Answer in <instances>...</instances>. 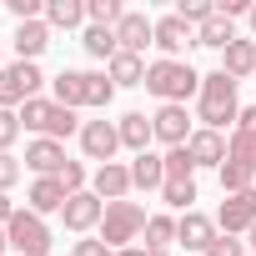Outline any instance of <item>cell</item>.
I'll list each match as a JSON object with an SVG mask.
<instances>
[{
	"label": "cell",
	"mask_w": 256,
	"mask_h": 256,
	"mask_svg": "<svg viewBox=\"0 0 256 256\" xmlns=\"http://www.w3.org/2000/svg\"><path fill=\"white\" fill-rule=\"evenodd\" d=\"M236 116H241L236 80H231L226 70L201 76V90H196V120L206 126V131H226V126H236Z\"/></svg>",
	"instance_id": "obj_1"
},
{
	"label": "cell",
	"mask_w": 256,
	"mask_h": 256,
	"mask_svg": "<svg viewBox=\"0 0 256 256\" xmlns=\"http://www.w3.org/2000/svg\"><path fill=\"white\" fill-rule=\"evenodd\" d=\"M146 90L161 100V106H186L196 90H201V70L191 60H151L146 66Z\"/></svg>",
	"instance_id": "obj_2"
},
{
	"label": "cell",
	"mask_w": 256,
	"mask_h": 256,
	"mask_svg": "<svg viewBox=\"0 0 256 256\" xmlns=\"http://www.w3.org/2000/svg\"><path fill=\"white\" fill-rule=\"evenodd\" d=\"M20 126L36 131V141H60V146H66V136H80L76 110H66V106H56V100H46V96H36V100L20 106Z\"/></svg>",
	"instance_id": "obj_3"
},
{
	"label": "cell",
	"mask_w": 256,
	"mask_h": 256,
	"mask_svg": "<svg viewBox=\"0 0 256 256\" xmlns=\"http://www.w3.org/2000/svg\"><path fill=\"white\" fill-rule=\"evenodd\" d=\"M146 206L141 201H106V216H100V241L110 246V251H126V246H136L141 236H146Z\"/></svg>",
	"instance_id": "obj_4"
},
{
	"label": "cell",
	"mask_w": 256,
	"mask_h": 256,
	"mask_svg": "<svg viewBox=\"0 0 256 256\" xmlns=\"http://www.w3.org/2000/svg\"><path fill=\"white\" fill-rule=\"evenodd\" d=\"M6 241H10V251H16V256H50V246H56V236H50L46 216H36L30 206L10 216V226H6Z\"/></svg>",
	"instance_id": "obj_5"
},
{
	"label": "cell",
	"mask_w": 256,
	"mask_h": 256,
	"mask_svg": "<svg viewBox=\"0 0 256 256\" xmlns=\"http://www.w3.org/2000/svg\"><path fill=\"white\" fill-rule=\"evenodd\" d=\"M46 86L40 66L36 60H16V66H0V110H16L26 100H36Z\"/></svg>",
	"instance_id": "obj_6"
},
{
	"label": "cell",
	"mask_w": 256,
	"mask_h": 256,
	"mask_svg": "<svg viewBox=\"0 0 256 256\" xmlns=\"http://www.w3.org/2000/svg\"><path fill=\"white\" fill-rule=\"evenodd\" d=\"M80 151H86V161H96V166L116 161V151H120L116 120H80Z\"/></svg>",
	"instance_id": "obj_7"
},
{
	"label": "cell",
	"mask_w": 256,
	"mask_h": 256,
	"mask_svg": "<svg viewBox=\"0 0 256 256\" xmlns=\"http://www.w3.org/2000/svg\"><path fill=\"white\" fill-rule=\"evenodd\" d=\"M100 216H106V201H100L96 191H76V196L66 201V211H60V226L76 231V236H90V231L100 226Z\"/></svg>",
	"instance_id": "obj_8"
},
{
	"label": "cell",
	"mask_w": 256,
	"mask_h": 256,
	"mask_svg": "<svg viewBox=\"0 0 256 256\" xmlns=\"http://www.w3.org/2000/svg\"><path fill=\"white\" fill-rule=\"evenodd\" d=\"M216 236H221L216 216H206V211H186V216H176V246H186V251L206 256V246H211Z\"/></svg>",
	"instance_id": "obj_9"
},
{
	"label": "cell",
	"mask_w": 256,
	"mask_h": 256,
	"mask_svg": "<svg viewBox=\"0 0 256 256\" xmlns=\"http://www.w3.org/2000/svg\"><path fill=\"white\" fill-rule=\"evenodd\" d=\"M216 226H221L226 236H246V231L256 226V186H251V191L226 196V201H221V211H216Z\"/></svg>",
	"instance_id": "obj_10"
},
{
	"label": "cell",
	"mask_w": 256,
	"mask_h": 256,
	"mask_svg": "<svg viewBox=\"0 0 256 256\" xmlns=\"http://www.w3.org/2000/svg\"><path fill=\"white\" fill-rule=\"evenodd\" d=\"M191 46H196V30H191V26H186L176 10L156 20V50H161V60H181Z\"/></svg>",
	"instance_id": "obj_11"
},
{
	"label": "cell",
	"mask_w": 256,
	"mask_h": 256,
	"mask_svg": "<svg viewBox=\"0 0 256 256\" xmlns=\"http://www.w3.org/2000/svg\"><path fill=\"white\" fill-rule=\"evenodd\" d=\"M151 126H156V141H161L166 151H176V146L191 141V116H186V106H156Z\"/></svg>",
	"instance_id": "obj_12"
},
{
	"label": "cell",
	"mask_w": 256,
	"mask_h": 256,
	"mask_svg": "<svg viewBox=\"0 0 256 256\" xmlns=\"http://www.w3.org/2000/svg\"><path fill=\"white\" fill-rule=\"evenodd\" d=\"M116 46L131 56H146V46H156V20H146L141 10H126L116 26Z\"/></svg>",
	"instance_id": "obj_13"
},
{
	"label": "cell",
	"mask_w": 256,
	"mask_h": 256,
	"mask_svg": "<svg viewBox=\"0 0 256 256\" xmlns=\"http://www.w3.org/2000/svg\"><path fill=\"white\" fill-rule=\"evenodd\" d=\"M90 191L100 196V201H126L136 186H131V166H120V161H106V166H96L90 171Z\"/></svg>",
	"instance_id": "obj_14"
},
{
	"label": "cell",
	"mask_w": 256,
	"mask_h": 256,
	"mask_svg": "<svg viewBox=\"0 0 256 256\" xmlns=\"http://www.w3.org/2000/svg\"><path fill=\"white\" fill-rule=\"evenodd\" d=\"M26 201H30V211H36V216H60V211H66V201H70V191L60 186V176H36V181H30V191H26Z\"/></svg>",
	"instance_id": "obj_15"
},
{
	"label": "cell",
	"mask_w": 256,
	"mask_h": 256,
	"mask_svg": "<svg viewBox=\"0 0 256 256\" xmlns=\"http://www.w3.org/2000/svg\"><path fill=\"white\" fill-rule=\"evenodd\" d=\"M186 151H191V161H196V171H206V166H226V136L221 131H206V126H196L191 131V141H186Z\"/></svg>",
	"instance_id": "obj_16"
},
{
	"label": "cell",
	"mask_w": 256,
	"mask_h": 256,
	"mask_svg": "<svg viewBox=\"0 0 256 256\" xmlns=\"http://www.w3.org/2000/svg\"><path fill=\"white\" fill-rule=\"evenodd\" d=\"M116 131H120V146L126 151H151V141H156V126H151V116L146 110H126L120 120H116Z\"/></svg>",
	"instance_id": "obj_17"
},
{
	"label": "cell",
	"mask_w": 256,
	"mask_h": 256,
	"mask_svg": "<svg viewBox=\"0 0 256 256\" xmlns=\"http://www.w3.org/2000/svg\"><path fill=\"white\" fill-rule=\"evenodd\" d=\"M221 70H226L236 86H241L246 76H256V40H251V36H236V40L221 50Z\"/></svg>",
	"instance_id": "obj_18"
},
{
	"label": "cell",
	"mask_w": 256,
	"mask_h": 256,
	"mask_svg": "<svg viewBox=\"0 0 256 256\" xmlns=\"http://www.w3.org/2000/svg\"><path fill=\"white\" fill-rule=\"evenodd\" d=\"M10 46H16L20 60H40L46 46H50V26H46V20H20L16 36H10Z\"/></svg>",
	"instance_id": "obj_19"
},
{
	"label": "cell",
	"mask_w": 256,
	"mask_h": 256,
	"mask_svg": "<svg viewBox=\"0 0 256 256\" xmlns=\"http://www.w3.org/2000/svg\"><path fill=\"white\" fill-rule=\"evenodd\" d=\"M26 166H30L36 176H60L66 146H60V141H30V146H26Z\"/></svg>",
	"instance_id": "obj_20"
},
{
	"label": "cell",
	"mask_w": 256,
	"mask_h": 256,
	"mask_svg": "<svg viewBox=\"0 0 256 256\" xmlns=\"http://www.w3.org/2000/svg\"><path fill=\"white\" fill-rule=\"evenodd\" d=\"M131 186H136V191H161V186H166V156L141 151V156L131 161Z\"/></svg>",
	"instance_id": "obj_21"
},
{
	"label": "cell",
	"mask_w": 256,
	"mask_h": 256,
	"mask_svg": "<svg viewBox=\"0 0 256 256\" xmlns=\"http://www.w3.org/2000/svg\"><path fill=\"white\" fill-rule=\"evenodd\" d=\"M50 90H56V96H50L56 106L80 110V106H86V70H60V76L50 80Z\"/></svg>",
	"instance_id": "obj_22"
},
{
	"label": "cell",
	"mask_w": 256,
	"mask_h": 256,
	"mask_svg": "<svg viewBox=\"0 0 256 256\" xmlns=\"http://www.w3.org/2000/svg\"><path fill=\"white\" fill-rule=\"evenodd\" d=\"M106 76L120 86H146V56H131V50H116V60L106 66Z\"/></svg>",
	"instance_id": "obj_23"
},
{
	"label": "cell",
	"mask_w": 256,
	"mask_h": 256,
	"mask_svg": "<svg viewBox=\"0 0 256 256\" xmlns=\"http://www.w3.org/2000/svg\"><path fill=\"white\" fill-rule=\"evenodd\" d=\"M46 26H50V30H76V26H86V0H46Z\"/></svg>",
	"instance_id": "obj_24"
},
{
	"label": "cell",
	"mask_w": 256,
	"mask_h": 256,
	"mask_svg": "<svg viewBox=\"0 0 256 256\" xmlns=\"http://www.w3.org/2000/svg\"><path fill=\"white\" fill-rule=\"evenodd\" d=\"M80 46H86V56H90V60H106V66H110V60H116V50H120V46H116V30H106V26H86Z\"/></svg>",
	"instance_id": "obj_25"
},
{
	"label": "cell",
	"mask_w": 256,
	"mask_h": 256,
	"mask_svg": "<svg viewBox=\"0 0 256 256\" xmlns=\"http://www.w3.org/2000/svg\"><path fill=\"white\" fill-rule=\"evenodd\" d=\"M141 241H146V251H171V246H176V216H166V211L151 216Z\"/></svg>",
	"instance_id": "obj_26"
},
{
	"label": "cell",
	"mask_w": 256,
	"mask_h": 256,
	"mask_svg": "<svg viewBox=\"0 0 256 256\" xmlns=\"http://www.w3.org/2000/svg\"><path fill=\"white\" fill-rule=\"evenodd\" d=\"M110 100H116V80L106 70H86V106L90 110H106Z\"/></svg>",
	"instance_id": "obj_27"
},
{
	"label": "cell",
	"mask_w": 256,
	"mask_h": 256,
	"mask_svg": "<svg viewBox=\"0 0 256 256\" xmlns=\"http://www.w3.org/2000/svg\"><path fill=\"white\" fill-rule=\"evenodd\" d=\"M161 201L171 206V211H196V201H201V191H196V181H166L161 186Z\"/></svg>",
	"instance_id": "obj_28"
},
{
	"label": "cell",
	"mask_w": 256,
	"mask_h": 256,
	"mask_svg": "<svg viewBox=\"0 0 256 256\" xmlns=\"http://www.w3.org/2000/svg\"><path fill=\"white\" fill-rule=\"evenodd\" d=\"M231 40H236V30H231V20H226V16H211V20L196 30V46H211V50H226Z\"/></svg>",
	"instance_id": "obj_29"
},
{
	"label": "cell",
	"mask_w": 256,
	"mask_h": 256,
	"mask_svg": "<svg viewBox=\"0 0 256 256\" xmlns=\"http://www.w3.org/2000/svg\"><path fill=\"white\" fill-rule=\"evenodd\" d=\"M216 176H221V191H226V196H236V191H251V186H256V166H241V161H226Z\"/></svg>",
	"instance_id": "obj_30"
},
{
	"label": "cell",
	"mask_w": 256,
	"mask_h": 256,
	"mask_svg": "<svg viewBox=\"0 0 256 256\" xmlns=\"http://www.w3.org/2000/svg\"><path fill=\"white\" fill-rule=\"evenodd\" d=\"M120 16H126V6H120V0H86V20H90V26L116 30V26H120Z\"/></svg>",
	"instance_id": "obj_31"
},
{
	"label": "cell",
	"mask_w": 256,
	"mask_h": 256,
	"mask_svg": "<svg viewBox=\"0 0 256 256\" xmlns=\"http://www.w3.org/2000/svg\"><path fill=\"white\" fill-rule=\"evenodd\" d=\"M166 181H196V161H191V151H186V146L166 151Z\"/></svg>",
	"instance_id": "obj_32"
},
{
	"label": "cell",
	"mask_w": 256,
	"mask_h": 256,
	"mask_svg": "<svg viewBox=\"0 0 256 256\" xmlns=\"http://www.w3.org/2000/svg\"><path fill=\"white\" fill-rule=\"evenodd\" d=\"M176 16H181L191 30H201V26L216 16V0H181V6H176Z\"/></svg>",
	"instance_id": "obj_33"
},
{
	"label": "cell",
	"mask_w": 256,
	"mask_h": 256,
	"mask_svg": "<svg viewBox=\"0 0 256 256\" xmlns=\"http://www.w3.org/2000/svg\"><path fill=\"white\" fill-rule=\"evenodd\" d=\"M226 161L256 166V141H251V136H241V131H231V136H226Z\"/></svg>",
	"instance_id": "obj_34"
},
{
	"label": "cell",
	"mask_w": 256,
	"mask_h": 256,
	"mask_svg": "<svg viewBox=\"0 0 256 256\" xmlns=\"http://www.w3.org/2000/svg\"><path fill=\"white\" fill-rule=\"evenodd\" d=\"M60 186H66L70 196H76V191H90V171H86L80 161H66V166H60Z\"/></svg>",
	"instance_id": "obj_35"
},
{
	"label": "cell",
	"mask_w": 256,
	"mask_h": 256,
	"mask_svg": "<svg viewBox=\"0 0 256 256\" xmlns=\"http://www.w3.org/2000/svg\"><path fill=\"white\" fill-rule=\"evenodd\" d=\"M20 131H26V126H20V110H0V151H10V146L20 141Z\"/></svg>",
	"instance_id": "obj_36"
},
{
	"label": "cell",
	"mask_w": 256,
	"mask_h": 256,
	"mask_svg": "<svg viewBox=\"0 0 256 256\" xmlns=\"http://www.w3.org/2000/svg\"><path fill=\"white\" fill-rule=\"evenodd\" d=\"M206 256H251V251H246V246H241L236 236H226V231H221V236H216V241L206 246Z\"/></svg>",
	"instance_id": "obj_37"
},
{
	"label": "cell",
	"mask_w": 256,
	"mask_h": 256,
	"mask_svg": "<svg viewBox=\"0 0 256 256\" xmlns=\"http://www.w3.org/2000/svg\"><path fill=\"white\" fill-rule=\"evenodd\" d=\"M16 181H20V161H16L10 151H0V191L10 196V186H16Z\"/></svg>",
	"instance_id": "obj_38"
},
{
	"label": "cell",
	"mask_w": 256,
	"mask_h": 256,
	"mask_svg": "<svg viewBox=\"0 0 256 256\" xmlns=\"http://www.w3.org/2000/svg\"><path fill=\"white\" fill-rule=\"evenodd\" d=\"M6 6H10L16 20H46V6H40V0H6Z\"/></svg>",
	"instance_id": "obj_39"
},
{
	"label": "cell",
	"mask_w": 256,
	"mask_h": 256,
	"mask_svg": "<svg viewBox=\"0 0 256 256\" xmlns=\"http://www.w3.org/2000/svg\"><path fill=\"white\" fill-rule=\"evenodd\" d=\"M70 256H116V251H110L100 236H80V241L70 246Z\"/></svg>",
	"instance_id": "obj_40"
},
{
	"label": "cell",
	"mask_w": 256,
	"mask_h": 256,
	"mask_svg": "<svg viewBox=\"0 0 256 256\" xmlns=\"http://www.w3.org/2000/svg\"><path fill=\"white\" fill-rule=\"evenodd\" d=\"M251 6H256V0H216V16L241 20V16H251Z\"/></svg>",
	"instance_id": "obj_41"
},
{
	"label": "cell",
	"mask_w": 256,
	"mask_h": 256,
	"mask_svg": "<svg viewBox=\"0 0 256 256\" xmlns=\"http://www.w3.org/2000/svg\"><path fill=\"white\" fill-rule=\"evenodd\" d=\"M231 131H241V136H251V141H256V106H241V116H236Z\"/></svg>",
	"instance_id": "obj_42"
},
{
	"label": "cell",
	"mask_w": 256,
	"mask_h": 256,
	"mask_svg": "<svg viewBox=\"0 0 256 256\" xmlns=\"http://www.w3.org/2000/svg\"><path fill=\"white\" fill-rule=\"evenodd\" d=\"M16 211H20V206H16L6 191H0V226H10V216H16Z\"/></svg>",
	"instance_id": "obj_43"
},
{
	"label": "cell",
	"mask_w": 256,
	"mask_h": 256,
	"mask_svg": "<svg viewBox=\"0 0 256 256\" xmlns=\"http://www.w3.org/2000/svg\"><path fill=\"white\" fill-rule=\"evenodd\" d=\"M246 26H251V40H256V6H251V16H246Z\"/></svg>",
	"instance_id": "obj_44"
},
{
	"label": "cell",
	"mask_w": 256,
	"mask_h": 256,
	"mask_svg": "<svg viewBox=\"0 0 256 256\" xmlns=\"http://www.w3.org/2000/svg\"><path fill=\"white\" fill-rule=\"evenodd\" d=\"M246 246H251V256H256V226H251V231H246Z\"/></svg>",
	"instance_id": "obj_45"
},
{
	"label": "cell",
	"mask_w": 256,
	"mask_h": 256,
	"mask_svg": "<svg viewBox=\"0 0 256 256\" xmlns=\"http://www.w3.org/2000/svg\"><path fill=\"white\" fill-rule=\"evenodd\" d=\"M10 251V241H6V226H0V256H6Z\"/></svg>",
	"instance_id": "obj_46"
}]
</instances>
